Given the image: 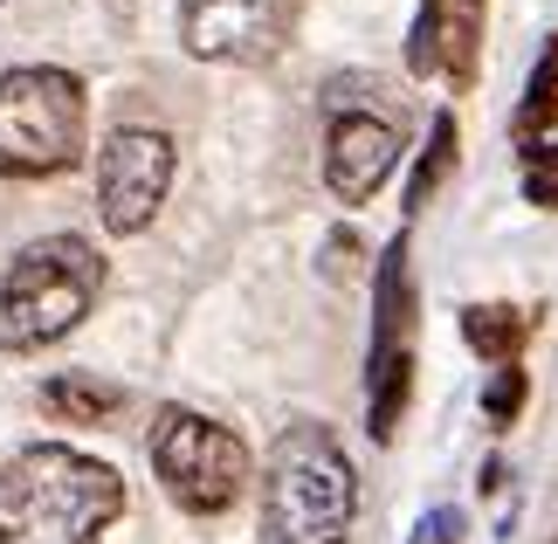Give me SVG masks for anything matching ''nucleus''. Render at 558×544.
<instances>
[{"mask_svg":"<svg viewBox=\"0 0 558 544\" xmlns=\"http://www.w3.org/2000/svg\"><path fill=\"white\" fill-rule=\"evenodd\" d=\"M124 517V475L97 455L35 442L0 469V544H104Z\"/></svg>","mask_w":558,"mask_h":544,"instance_id":"f257e3e1","label":"nucleus"},{"mask_svg":"<svg viewBox=\"0 0 558 544\" xmlns=\"http://www.w3.org/2000/svg\"><path fill=\"white\" fill-rule=\"evenodd\" d=\"M359 475L325 421H290L263 462V544H345Z\"/></svg>","mask_w":558,"mask_h":544,"instance_id":"f03ea898","label":"nucleus"},{"mask_svg":"<svg viewBox=\"0 0 558 544\" xmlns=\"http://www.w3.org/2000/svg\"><path fill=\"white\" fill-rule=\"evenodd\" d=\"M104 297V255L83 234H41L0 276V352H49Z\"/></svg>","mask_w":558,"mask_h":544,"instance_id":"7ed1b4c3","label":"nucleus"},{"mask_svg":"<svg viewBox=\"0 0 558 544\" xmlns=\"http://www.w3.org/2000/svg\"><path fill=\"white\" fill-rule=\"evenodd\" d=\"M90 97L70 70H8L0 76V180H56L83 159Z\"/></svg>","mask_w":558,"mask_h":544,"instance_id":"20e7f679","label":"nucleus"},{"mask_svg":"<svg viewBox=\"0 0 558 544\" xmlns=\"http://www.w3.org/2000/svg\"><path fill=\"white\" fill-rule=\"evenodd\" d=\"M145 448H153V469H159L166 496L193 517H221V510H234V496L248 489L242 434L207 421V413H193V407H166L153 421V434H145Z\"/></svg>","mask_w":558,"mask_h":544,"instance_id":"39448f33","label":"nucleus"},{"mask_svg":"<svg viewBox=\"0 0 558 544\" xmlns=\"http://www.w3.org/2000/svg\"><path fill=\"white\" fill-rule=\"evenodd\" d=\"M414 263H407V234H393L373 276V352H366V427L373 442H393L400 413L414 400Z\"/></svg>","mask_w":558,"mask_h":544,"instance_id":"423d86ee","label":"nucleus"},{"mask_svg":"<svg viewBox=\"0 0 558 544\" xmlns=\"http://www.w3.org/2000/svg\"><path fill=\"white\" fill-rule=\"evenodd\" d=\"M173 186V138L153 124H118L97 152V214L111 234H138L153 228V214L166 207Z\"/></svg>","mask_w":558,"mask_h":544,"instance_id":"0eeeda50","label":"nucleus"},{"mask_svg":"<svg viewBox=\"0 0 558 544\" xmlns=\"http://www.w3.org/2000/svg\"><path fill=\"white\" fill-rule=\"evenodd\" d=\"M407 152L400 118L373 111V104H331V132H325V186L345 207H366L373 193L393 180Z\"/></svg>","mask_w":558,"mask_h":544,"instance_id":"6e6552de","label":"nucleus"},{"mask_svg":"<svg viewBox=\"0 0 558 544\" xmlns=\"http://www.w3.org/2000/svg\"><path fill=\"white\" fill-rule=\"evenodd\" d=\"M296 0H180V41L201 62H269Z\"/></svg>","mask_w":558,"mask_h":544,"instance_id":"1a4fd4ad","label":"nucleus"},{"mask_svg":"<svg viewBox=\"0 0 558 544\" xmlns=\"http://www.w3.org/2000/svg\"><path fill=\"white\" fill-rule=\"evenodd\" d=\"M510 138H518L524 166H538V159L558 152V41H545L538 70H531V83H524V104H518V118H510Z\"/></svg>","mask_w":558,"mask_h":544,"instance_id":"9d476101","label":"nucleus"},{"mask_svg":"<svg viewBox=\"0 0 558 544\" xmlns=\"http://www.w3.org/2000/svg\"><path fill=\"white\" fill-rule=\"evenodd\" d=\"M483 21L489 0H441V28H435V76H448L456 90H469L483 70Z\"/></svg>","mask_w":558,"mask_h":544,"instance_id":"9b49d317","label":"nucleus"},{"mask_svg":"<svg viewBox=\"0 0 558 544\" xmlns=\"http://www.w3.org/2000/svg\"><path fill=\"white\" fill-rule=\"evenodd\" d=\"M462 338H469V352L483 365H518L524 338H531V311H518V303H469Z\"/></svg>","mask_w":558,"mask_h":544,"instance_id":"f8f14e48","label":"nucleus"},{"mask_svg":"<svg viewBox=\"0 0 558 544\" xmlns=\"http://www.w3.org/2000/svg\"><path fill=\"white\" fill-rule=\"evenodd\" d=\"M118 407H124V394H118L111 379H90V373H56L49 386H41V413H49V421L104 427Z\"/></svg>","mask_w":558,"mask_h":544,"instance_id":"ddd939ff","label":"nucleus"},{"mask_svg":"<svg viewBox=\"0 0 558 544\" xmlns=\"http://www.w3.org/2000/svg\"><path fill=\"white\" fill-rule=\"evenodd\" d=\"M448 166H456V111H441L435 124H427V152H421L414 180H407V214H421L427 201H435V186L448 180Z\"/></svg>","mask_w":558,"mask_h":544,"instance_id":"4468645a","label":"nucleus"},{"mask_svg":"<svg viewBox=\"0 0 558 544\" xmlns=\"http://www.w3.org/2000/svg\"><path fill=\"white\" fill-rule=\"evenodd\" d=\"M524 407V365H489V386H483V421L489 427H510Z\"/></svg>","mask_w":558,"mask_h":544,"instance_id":"2eb2a0df","label":"nucleus"},{"mask_svg":"<svg viewBox=\"0 0 558 544\" xmlns=\"http://www.w3.org/2000/svg\"><path fill=\"white\" fill-rule=\"evenodd\" d=\"M435 28H441V0H421L414 35H407V70L414 76H435Z\"/></svg>","mask_w":558,"mask_h":544,"instance_id":"dca6fc26","label":"nucleus"},{"mask_svg":"<svg viewBox=\"0 0 558 544\" xmlns=\"http://www.w3.org/2000/svg\"><path fill=\"white\" fill-rule=\"evenodd\" d=\"M524 201L531 207H558V152L538 166H524Z\"/></svg>","mask_w":558,"mask_h":544,"instance_id":"f3484780","label":"nucleus"},{"mask_svg":"<svg viewBox=\"0 0 558 544\" xmlns=\"http://www.w3.org/2000/svg\"><path fill=\"white\" fill-rule=\"evenodd\" d=\"M414 544H427V537H414Z\"/></svg>","mask_w":558,"mask_h":544,"instance_id":"a211bd4d","label":"nucleus"}]
</instances>
